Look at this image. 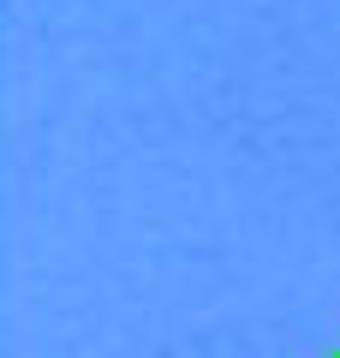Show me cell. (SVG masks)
<instances>
[{
  "instance_id": "6da1fadb",
  "label": "cell",
  "mask_w": 340,
  "mask_h": 358,
  "mask_svg": "<svg viewBox=\"0 0 340 358\" xmlns=\"http://www.w3.org/2000/svg\"><path fill=\"white\" fill-rule=\"evenodd\" d=\"M328 358H340V352H328Z\"/></svg>"
}]
</instances>
